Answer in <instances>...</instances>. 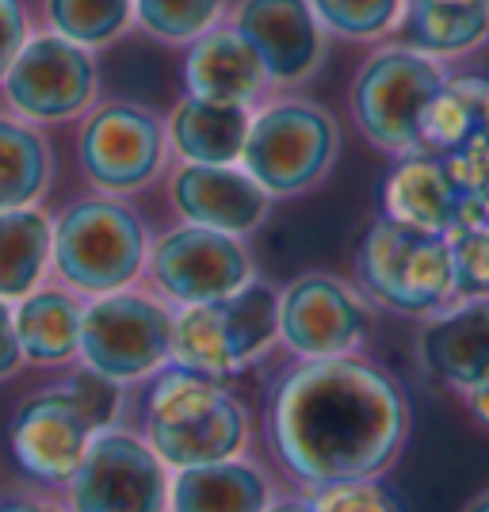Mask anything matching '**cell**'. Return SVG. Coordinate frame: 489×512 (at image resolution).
<instances>
[{
  "label": "cell",
  "mask_w": 489,
  "mask_h": 512,
  "mask_svg": "<svg viewBox=\"0 0 489 512\" xmlns=\"http://www.w3.org/2000/svg\"><path fill=\"white\" fill-rule=\"evenodd\" d=\"M409 432L402 386L356 356L302 360L268 398V440L283 470L310 486L379 478Z\"/></svg>",
  "instance_id": "6da1fadb"
},
{
  "label": "cell",
  "mask_w": 489,
  "mask_h": 512,
  "mask_svg": "<svg viewBox=\"0 0 489 512\" xmlns=\"http://www.w3.org/2000/svg\"><path fill=\"white\" fill-rule=\"evenodd\" d=\"M146 444L172 470L234 459L249 440V417L226 386L188 367L161 371L146 390Z\"/></svg>",
  "instance_id": "7a4b0ae2"
},
{
  "label": "cell",
  "mask_w": 489,
  "mask_h": 512,
  "mask_svg": "<svg viewBox=\"0 0 489 512\" xmlns=\"http://www.w3.org/2000/svg\"><path fill=\"white\" fill-rule=\"evenodd\" d=\"M279 341V295L272 283L249 279L234 295L180 306L172 314L169 363L226 379L264 360Z\"/></svg>",
  "instance_id": "3957f363"
},
{
  "label": "cell",
  "mask_w": 489,
  "mask_h": 512,
  "mask_svg": "<svg viewBox=\"0 0 489 512\" xmlns=\"http://www.w3.org/2000/svg\"><path fill=\"white\" fill-rule=\"evenodd\" d=\"M146 226L119 199H81L54 226V268L81 295L130 287L146 268Z\"/></svg>",
  "instance_id": "277c9868"
},
{
  "label": "cell",
  "mask_w": 489,
  "mask_h": 512,
  "mask_svg": "<svg viewBox=\"0 0 489 512\" xmlns=\"http://www.w3.org/2000/svg\"><path fill=\"white\" fill-rule=\"evenodd\" d=\"M356 276L371 299L398 314H432L455 295L447 237L413 230L398 218H379L360 237Z\"/></svg>",
  "instance_id": "5b68a950"
},
{
  "label": "cell",
  "mask_w": 489,
  "mask_h": 512,
  "mask_svg": "<svg viewBox=\"0 0 489 512\" xmlns=\"http://www.w3.org/2000/svg\"><path fill=\"white\" fill-rule=\"evenodd\" d=\"M337 157V127L306 100H279L256 111L241 165L268 195H302Z\"/></svg>",
  "instance_id": "8992f818"
},
{
  "label": "cell",
  "mask_w": 489,
  "mask_h": 512,
  "mask_svg": "<svg viewBox=\"0 0 489 512\" xmlns=\"http://www.w3.org/2000/svg\"><path fill=\"white\" fill-rule=\"evenodd\" d=\"M172 314L165 302L138 291H107L81 306V348L85 367L115 383H138L169 363Z\"/></svg>",
  "instance_id": "52a82bcc"
},
{
  "label": "cell",
  "mask_w": 489,
  "mask_h": 512,
  "mask_svg": "<svg viewBox=\"0 0 489 512\" xmlns=\"http://www.w3.org/2000/svg\"><path fill=\"white\" fill-rule=\"evenodd\" d=\"M169 467L146 436L100 428L65 482L69 512H169Z\"/></svg>",
  "instance_id": "ba28073f"
},
{
  "label": "cell",
  "mask_w": 489,
  "mask_h": 512,
  "mask_svg": "<svg viewBox=\"0 0 489 512\" xmlns=\"http://www.w3.org/2000/svg\"><path fill=\"white\" fill-rule=\"evenodd\" d=\"M444 85L440 65L421 50H379L360 69L352 88L356 123L379 150L417 153L421 150V115Z\"/></svg>",
  "instance_id": "9c48e42d"
},
{
  "label": "cell",
  "mask_w": 489,
  "mask_h": 512,
  "mask_svg": "<svg viewBox=\"0 0 489 512\" xmlns=\"http://www.w3.org/2000/svg\"><path fill=\"white\" fill-rule=\"evenodd\" d=\"M149 276L165 299L195 306L226 299L245 287L253 279V256L237 237L184 222L153 241Z\"/></svg>",
  "instance_id": "30bf717a"
},
{
  "label": "cell",
  "mask_w": 489,
  "mask_h": 512,
  "mask_svg": "<svg viewBox=\"0 0 489 512\" xmlns=\"http://www.w3.org/2000/svg\"><path fill=\"white\" fill-rule=\"evenodd\" d=\"M8 104L35 123H58L85 111L96 92V65L88 46L65 39L58 31L35 35L20 46L4 77Z\"/></svg>",
  "instance_id": "8fae6325"
},
{
  "label": "cell",
  "mask_w": 489,
  "mask_h": 512,
  "mask_svg": "<svg viewBox=\"0 0 489 512\" xmlns=\"http://www.w3.org/2000/svg\"><path fill=\"white\" fill-rule=\"evenodd\" d=\"M371 329L363 302L333 276H302L279 295V341L298 360L352 356Z\"/></svg>",
  "instance_id": "7c38bea8"
},
{
  "label": "cell",
  "mask_w": 489,
  "mask_h": 512,
  "mask_svg": "<svg viewBox=\"0 0 489 512\" xmlns=\"http://www.w3.org/2000/svg\"><path fill=\"white\" fill-rule=\"evenodd\" d=\"M81 169L104 192H134L165 165V130L134 104L100 107L81 130Z\"/></svg>",
  "instance_id": "4fadbf2b"
},
{
  "label": "cell",
  "mask_w": 489,
  "mask_h": 512,
  "mask_svg": "<svg viewBox=\"0 0 489 512\" xmlns=\"http://www.w3.org/2000/svg\"><path fill=\"white\" fill-rule=\"evenodd\" d=\"M92 436L96 432L85 421V413L77 409V402L65 394L62 386L27 398L16 409L12 425H8L12 459L20 463L27 478H35L43 486H65L69 482V474L77 470Z\"/></svg>",
  "instance_id": "5bb4252c"
},
{
  "label": "cell",
  "mask_w": 489,
  "mask_h": 512,
  "mask_svg": "<svg viewBox=\"0 0 489 512\" xmlns=\"http://www.w3.org/2000/svg\"><path fill=\"white\" fill-rule=\"evenodd\" d=\"M234 27L260 54L268 81L295 85L318 69L321 20L310 0H245Z\"/></svg>",
  "instance_id": "9a60e30c"
},
{
  "label": "cell",
  "mask_w": 489,
  "mask_h": 512,
  "mask_svg": "<svg viewBox=\"0 0 489 512\" xmlns=\"http://www.w3.org/2000/svg\"><path fill=\"white\" fill-rule=\"evenodd\" d=\"M172 207L184 222L245 237L264 222L272 195L237 165H184L169 184Z\"/></svg>",
  "instance_id": "2e32d148"
},
{
  "label": "cell",
  "mask_w": 489,
  "mask_h": 512,
  "mask_svg": "<svg viewBox=\"0 0 489 512\" xmlns=\"http://www.w3.org/2000/svg\"><path fill=\"white\" fill-rule=\"evenodd\" d=\"M184 81L192 88V96H207L222 104H253L268 73L260 54L237 27L230 31L211 27L192 39V50L184 58Z\"/></svg>",
  "instance_id": "e0dca14e"
},
{
  "label": "cell",
  "mask_w": 489,
  "mask_h": 512,
  "mask_svg": "<svg viewBox=\"0 0 489 512\" xmlns=\"http://www.w3.org/2000/svg\"><path fill=\"white\" fill-rule=\"evenodd\" d=\"M268 501V474L237 455L176 470L169 482V512H260Z\"/></svg>",
  "instance_id": "ac0fdd59"
},
{
  "label": "cell",
  "mask_w": 489,
  "mask_h": 512,
  "mask_svg": "<svg viewBox=\"0 0 489 512\" xmlns=\"http://www.w3.org/2000/svg\"><path fill=\"white\" fill-rule=\"evenodd\" d=\"M421 356L455 390L482 383L489 375V299H470L432 321L421 333Z\"/></svg>",
  "instance_id": "d6986e66"
},
{
  "label": "cell",
  "mask_w": 489,
  "mask_h": 512,
  "mask_svg": "<svg viewBox=\"0 0 489 512\" xmlns=\"http://www.w3.org/2000/svg\"><path fill=\"white\" fill-rule=\"evenodd\" d=\"M249 104L188 96L169 119V138L188 165H237L249 138Z\"/></svg>",
  "instance_id": "ffe728a7"
},
{
  "label": "cell",
  "mask_w": 489,
  "mask_h": 512,
  "mask_svg": "<svg viewBox=\"0 0 489 512\" xmlns=\"http://www.w3.org/2000/svg\"><path fill=\"white\" fill-rule=\"evenodd\" d=\"M383 203L386 218H398V222L413 226V230H425V234L447 237L455 218H459L463 195L447 180L444 161L436 153H421V157H409L390 172Z\"/></svg>",
  "instance_id": "44dd1931"
},
{
  "label": "cell",
  "mask_w": 489,
  "mask_h": 512,
  "mask_svg": "<svg viewBox=\"0 0 489 512\" xmlns=\"http://www.w3.org/2000/svg\"><path fill=\"white\" fill-rule=\"evenodd\" d=\"M20 352L35 367H58L73 360L81 348V306L58 287H35L12 310Z\"/></svg>",
  "instance_id": "7402d4cb"
},
{
  "label": "cell",
  "mask_w": 489,
  "mask_h": 512,
  "mask_svg": "<svg viewBox=\"0 0 489 512\" xmlns=\"http://www.w3.org/2000/svg\"><path fill=\"white\" fill-rule=\"evenodd\" d=\"M54 253V226L39 207L0 211V299H27Z\"/></svg>",
  "instance_id": "603a6c76"
},
{
  "label": "cell",
  "mask_w": 489,
  "mask_h": 512,
  "mask_svg": "<svg viewBox=\"0 0 489 512\" xmlns=\"http://www.w3.org/2000/svg\"><path fill=\"white\" fill-rule=\"evenodd\" d=\"M489 119V81L486 77H455L444 81L432 104L421 115V150L447 153L463 146Z\"/></svg>",
  "instance_id": "cb8c5ba5"
},
{
  "label": "cell",
  "mask_w": 489,
  "mask_h": 512,
  "mask_svg": "<svg viewBox=\"0 0 489 512\" xmlns=\"http://www.w3.org/2000/svg\"><path fill=\"white\" fill-rule=\"evenodd\" d=\"M409 35L428 54H459L489 35V0H409Z\"/></svg>",
  "instance_id": "d4e9b609"
},
{
  "label": "cell",
  "mask_w": 489,
  "mask_h": 512,
  "mask_svg": "<svg viewBox=\"0 0 489 512\" xmlns=\"http://www.w3.org/2000/svg\"><path fill=\"white\" fill-rule=\"evenodd\" d=\"M50 180V150L23 123L0 119V211L35 207Z\"/></svg>",
  "instance_id": "484cf974"
},
{
  "label": "cell",
  "mask_w": 489,
  "mask_h": 512,
  "mask_svg": "<svg viewBox=\"0 0 489 512\" xmlns=\"http://www.w3.org/2000/svg\"><path fill=\"white\" fill-rule=\"evenodd\" d=\"M134 16V0H46L50 27L81 46L111 43Z\"/></svg>",
  "instance_id": "4316f807"
},
{
  "label": "cell",
  "mask_w": 489,
  "mask_h": 512,
  "mask_svg": "<svg viewBox=\"0 0 489 512\" xmlns=\"http://www.w3.org/2000/svg\"><path fill=\"white\" fill-rule=\"evenodd\" d=\"M134 16L157 39L192 43L222 16V0H134Z\"/></svg>",
  "instance_id": "83f0119b"
},
{
  "label": "cell",
  "mask_w": 489,
  "mask_h": 512,
  "mask_svg": "<svg viewBox=\"0 0 489 512\" xmlns=\"http://www.w3.org/2000/svg\"><path fill=\"white\" fill-rule=\"evenodd\" d=\"M318 20L348 39H375L394 27L402 0H310Z\"/></svg>",
  "instance_id": "f1b7e54d"
},
{
  "label": "cell",
  "mask_w": 489,
  "mask_h": 512,
  "mask_svg": "<svg viewBox=\"0 0 489 512\" xmlns=\"http://www.w3.org/2000/svg\"><path fill=\"white\" fill-rule=\"evenodd\" d=\"M451 249V283L463 299H489V226H463L447 234Z\"/></svg>",
  "instance_id": "f546056e"
},
{
  "label": "cell",
  "mask_w": 489,
  "mask_h": 512,
  "mask_svg": "<svg viewBox=\"0 0 489 512\" xmlns=\"http://www.w3.org/2000/svg\"><path fill=\"white\" fill-rule=\"evenodd\" d=\"M440 161H444V172H447V180L455 184V192L463 195V199L486 203V195H489V123L474 130L463 146L440 153Z\"/></svg>",
  "instance_id": "4dcf8cb0"
},
{
  "label": "cell",
  "mask_w": 489,
  "mask_h": 512,
  "mask_svg": "<svg viewBox=\"0 0 489 512\" xmlns=\"http://www.w3.org/2000/svg\"><path fill=\"white\" fill-rule=\"evenodd\" d=\"M62 390L77 402V409L85 413V421L92 425V432L111 428L115 413H119V390H123V383H115V379H107L100 371L85 367V371L69 375L62 383Z\"/></svg>",
  "instance_id": "1f68e13d"
},
{
  "label": "cell",
  "mask_w": 489,
  "mask_h": 512,
  "mask_svg": "<svg viewBox=\"0 0 489 512\" xmlns=\"http://www.w3.org/2000/svg\"><path fill=\"white\" fill-rule=\"evenodd\" d=\"M318 512H402L398 497L379 486L375 478L363 482H341V486H325L310 493Z\"/></svg>",
  "instance_id": "d6a6232c"
},
{
  "label": "cell",
  "mask_w": 489,
  "mask_h": 512,
  "mask_svg": "<svg viewBox=\"0 0 489 512\" xmlns=\"http://www.w3.org/2000/svg\"><path fill=\"white\" fill-rule=\"evenodd\" d=\"M27 43V16L20 0H0V85L16 62L20 46Z\"/></svg>",
  "instance_id": "836d02e7"
},
{
  "label": "cell",
  "mask_w": 489,
  "mask_h": 512,
  "mask_svg": "<svg viewBox=\"0 0 489 512\" xmlns=\"http://www.w3.org/2000/svg\"><path fill=\"white\" fill-rule=\"evenodd\" d=\"M20 363H23V352H20V337H16V318H12V306L0 299V379H8Z\"/></svg>",
  "instance_id": "e575fe53"
},
{
  "label": "cell",
  "mask_w": 489,
  "mask_h": 512,
  "mask_svg": "<svg viewBox=\"0 0 489 512\" xmlns=\"http://www.w3.org/2000/svg\"><path fill=\"white\" fill-rule=\"evenodd\" d=\"M467 406H470V413H474V421L489 428V375L467 390Z\"/></svg>",
  "instance_id": "d590c367"
},
{
  "label": "cell",
  "mask_w": 489,
  "mask_h": 512,
  "mask_svg": "<svg viewBox=\"0 0 489 512\" xmlns=\"http://www.w3.org/2000/svg\"><path fill=\"white\" fill-rule=\"evenodd\" d=\"M0 512H62V509H54V505H43V501H35V497L4 493V497H0Z\"/></svg>",
  "instance_id": "8d00e7d4"
},
{
  "label": "cell",
  "mask_w": 489,
  "mask_h": 512,
  "mask_svg": "<svg viewBox=\"0 0 489 512\" xmlns=\"http://www.w3.org/2000/svg\"><path fill=\"white\" fill-rule=\"evenodd\" d=\"M260 512H318L310 497H272Z\"/></svg>",
  "instance_id": "74e56055"
},
{
  "label": "cell",
  "mask_w": 489,
  "mask_h": 512,
  "mask_svg": "<svg viewBox=\"0 0 489 512\" xmlns=\"http://www.w3.org/2000/svg\"><path fill=\"white\" fill-rule=\"evenodd\" d=\"M467 512H489V493L486 497H478V501H470Z\"/></svg>",
  "instance_id": "f35d334b"
},
{
  "label": "cell",
  "mask_w": 489,
  "mask_h": 512,
  "mask_svg": "<svg viewBox=\"0 0 489 512\" xmlns=\"http://www.w3.org/2000/svg\"><path fill=\"white\" fill-rule=\"evenodd\" d=\"M482 211H486V226H489V195H486V203H482Z\"/></svg>",
  "instance_id": "ab89813d"
},
{
  "label": "cell",
  "mask_w": 489,
  "mask_h": 512,
  "mask_svg": "<svg viewBox=\"0 0 489 512\" xmlns=\"http://www.w3.org/2000/svg\"><path fill=\"white\" fill-rule=\"evenodd\" d=\"M486 123H489V119H486Z\"/></svg>",
  "instance_id": "60d3db41"
}]
</instances>
